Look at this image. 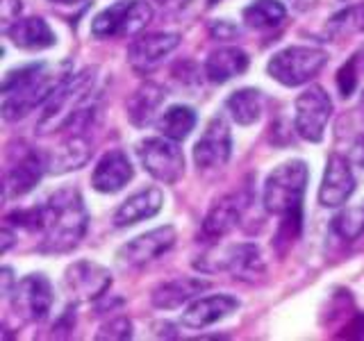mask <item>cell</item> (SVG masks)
Instances as JSON below:
<instances>
[{
    "label": "cell",
    "mask_w": 364,
    "mask_h": 341,
    "mask_svg": "<svg viewBox=\"0 0 364 341\" xmlns=\"http://www.w3.org/2000/svg\"><path fill=\"white\" fill-rule=\"evenodd\" d=\"M98 114L96 68L68 73L53 96L46 100L37 121V134H53L60 130H87Z\"/></svg>",
    "instance_id": "cell-1"
},
{
    "label": "cell",
    "mask_w": 364,
    "mask_h": 341,
    "mask_svg": "<svg viewBox=\"0 0 364 341\" xmlns=\"http://www.w3.org/2000/svg\"><path fill=\"white\" fill-rule=\"evenodd\" d=\"M89 227V212L75 187H62L41 205L39 253L64 255L80 246Z\"/></svg>",
    "instance_id": "cell-2"
},
{
    "label": "cell",
    "mask_w": 364,
    "mask_h": 341,
    "mask_svg": "<svg viewBox=\"0 0 364 341\" xmlns=\"http://www.w3.org/2000/svg\"><path fill=\"white\" fill-rule=\"evenodd\" d=\"M68 75V62L62 64H48V62H37L7 71L3 77V119L5 121H18L26 119L28 114L46 105V100L53 96L57 85Z\"/></svg>",
    "instance_id": "cell-3"
},
{
    "label": "cell",
    "mask_w": 364,
    "mask_h": 341,
    "mask_svg": "<svg viewBox=\"0 0 364 341\" xmlns=\"http://www.w3.org/2000/svg\"><path fill=\"white\" fill-rule=\"evenodd\" d=\"M310 182V168L303 159H289L282 162L269 173L264 189H262V202L264 210L282 221H303V196Z\"/></svg>",
    "instance_id": "cell-4"
},
{
    "label": "cell",
    "mask_w": 364,
    "mask_h": 341,
    "mask_svg": "<svg viewBox=\"0 0 364 341\" xmlns=\"http://www.w3.org/2000/svg\"><path fill=\"white\" fill-rule=\"evenodd\" d=\"M153 21V7L146 0H119L102 9L91 21V34L96 39H125L146 30Z\"/></svg>",
    "instance_id": "cell-5"
},
{
    "label": "cell",
    "mask_w": 364,
    "mask_h": 341,
    "mask_svg": "<svg viewBox=\"0 0 364 341\" xmlns=\"http://www.w3.org/2000/svg\"><path fill=\"white\" fill-rule=\"evenodd\" d=\"M328 62V53L310 45H289L271 57L267 73L282 87H301L321 71Z\"/></svg>",
    "instance_id": "cell-6"
},
{
    "label": "cell",
    "mask_w": 364,
    "mask_h": 341,
    "mask_svg": "<svg viewBox=\"0 0 364 341\" xmlns=\"http://www.w3.org/2000/svg\"><path fill=\"white\" fill-rule=\"evenodd\" d=\"M193 266L203 273L228 271L232 273V278L255 280L264 271V257L255 244H232L208 250L205 255H200V259L193 261Z\"/></svg>",
    "instance_id": "cell-7"
},
{
    "label": "cell",
    "mask_w": 364,
    "mask_h": 341,
    "mask_svg": "<svg viewBox=\"0 0 364 341\" xmlns=\"http://www.w3.org/2000/svg\"><path fill=\"white\" fill-rule=\"evenodd\" d=\"M136 157L144 170L157 182L164 185H176L185 175V155L178 148V141L168 136H148V139L136 144Z\"/></svg>",
    "instance_id": "cell-8"
},
{
    "label": "cell",
    "mask_w": 364,
    "mask_h": 341,
    "mask_svg": "<svg viewBox=\"0 0 364 341\" xmlns=\"http://www.w3.org/2000/svg\"><path fill=\"white\" fill-rule=\"evenodd\" d=\"M294 130L301 139L318 144L326 134V125L333 117V100L328 91L318 85H312L294 102Z\"/></svg>",
    "instance_id": "cell-9"
},
{
    "label": "cell",
    "mask_w": 364,
    "mask_h": 341,
    "mask_svg": "<svg viewBox=\"0 0 364 341\" xmlns=\"http://www.w3.org/2000/svg\"><path fill=\"white\" fill-rule=\"evenodd\" d=\"M14 312L30 323H41L50 314V307L55 301V293L50 287V280L43 273H30L23 280L16 282L14 291L9 293Z\"/></svg>",
    "instance_id": "cell-10"
},
{
    "label": "cell",
    "mask_w": 364,
    "mask_h": 341,
    "mask_svg": "<svg viewBox=\"0 0 364 341\" xmlns=\"http://www.w3.org/2000/svg\"><path fill=\"white\" fill-rule=\"evenodd\" d=\"M173 246H176V227L162 225L125 242L117 250V261L121 269H139L166 255Z\"/></svg>",
    "instance_id": "cell-11"
},
{
    "label": "cell",
    "mask_w": 364,
    "mask_h": 341,
    "mask_svg": "<svg viewBox=\"0 0 364 341\" xmlns=\"http://www.w3.org/2000/svg\"><path fill=\"white\" fill-rule=\"evenodd\" d=\"M64 287L77 303H91L102 298L112 287V273L98 261L77 259L64 271Z\"/></svg>",
    "instance_id": "cell-12"
},
{
    "label": "cell",
    "mask_w": 364,
    "mask_h": 341,
    "mask_svg": "<svg viewBox=\"0 0 364 341\" xmlns=\"http://www.w3.org/2000/svg\"><path fill=\"white\" fill-rule=\"evenodd\" d=\"M232 155V134L225 117H214L205 125L200 139L193 146V164L198 170H216L228 164Z\"/></svg>",
    "instance_id": "cell-13"
},
{
    "label": "cell",
    "mask_w": 364,
    "mask_h": 341,
    "mask_svg": "<svg viewBox=\"0 0 364 341\" xmlns=\"http://www.w3.org/2000/svg\"><path fill=\"white\" fill-rule=\"evenodd\" d=\"M48 170L46 166V155L23 146L21 151L11 153L9 166L5 170V200L26 196L39 185V180Z\"/></svg>",
    "instance_id": "cell-14"
},
{
    "label": "cell",
    "mask_w": 364,
    "mask_h": 341,
    "mask_svg": "<svg viewBox=\"0 0 364 341\" xmlns=\"http://www.w3.org/2000/svg\"><path fill=\"white\" fill-rule=\"evenodd\" d=\"M248 202H250L248 187L230 191V193H225V196H221L219 200H214V205L203 221V234L208 239L225 237L239 221H242Z\"/></svg>",
    "instance_id": "cell-15"
},
{
    "label": "cell",
    "mask_w": 364,
    "mask_h": 341,
    "mask_svg": "<svg viewBox=\"0 0 364 341\" xmlns=\"http://www.w3.org/2000/svg\"><path fill=\"white\" fill-rule=\"evenodd\" d=\"M180 45V34L176 32H153L134 39L128 48V62L136 73H148L162 64Z\"/></svg>",
    "instance_id": "cell-16"
},
{
    "label": "cell",
    "mask_w": 364,
    "mask_h": 341,
    "mask_svg": "<svg viewBox=\"0 0 364 341\" xmlns=\"http://www.w3.org/2000/svg\"><path fill=\"white\" fill-rule=\"evenodd\" d=\"M355 191V175L350 170V159L330 155L326 162L323 180L318 187V202L323 207H341Z\"/></svg>",
    "instance_id": "cell-17"
},
{
    "label": "cell",
    "mask_w": 364,
    "mask_h": 341,
    "mask_svg": "<svg viewBox=\"0 0 364 341\" xmlns=\"http://www.w3.org/2000/svg\"><path fill=\"white\" fill-rule=\"evenodd\" d=\"M134 178V168L130 164V157L119 148L105 153L91 173V187L100 193H117Z\"/></svg>",
    "instance_id": "cell-18"
},
{
    "label": "cell",
    "mask_w": 364,
    "mask_h": 341,
    "mask_svg": "<svg viewBox=\"0 0 364 341\" xmlns=\"http://www.w3.org/2000/svg\"><path fill=\"white\" fill-rule=\"evenodd\" d=\"M237 310H239V301L235 296H228V293L205 296V298L193 301L187 307V312L182 314V325L191 330H205L223 321L225 316L235 314Z\"/></svg>",
    "instance_id": "cell-19"
},
{
    "label": "cell",
    "mask_w": 364,
    "mask_h": 341,
    "mask_svg": "<svg viewBox=\"0 0 364 341\" xmlns=\"http://www.w3.org/2000/svg\"><path fill=\"white\" fill-rule=\"evenodd\" d=\"M91 153V141L85 130H71V134L55 148L50 155H46V166H48V173L62 175L68 173V170L80 168L89 162Z\"/></svg>",
    "instance_id": "cell-20"
},
{
    "label": "cell",
    "mask_w": 364,
    "mask_h": 341,
    "mask_svg": "<svg viewBox=\"0 0 364 341\" xmlns=\"http://www.w3.org/2000/svg\"><path fill=\"white\" fill-rule=\"evenodd\" d=\"M164 205V193L157 187H148L132 193L128 200H123L119 205V210L114 212V225L117 227H128L139 221L153 219V216L162 210Z\"/></svg>",
    "instance_id": "cell-21"
},
{
    "label": "cell",
    "mask_w": 364,
    "mask_h": 341,
    "mask_svg": "<svg viewBox=\"0 0 364 341\" xmlns=\"http://www.w3.org/2000/svg\"><path fill=\"white\" fill-rule=\"evenodd\" d=\"M208 287H210V282L200 278H176V280L157 284L151 293V301L157 310H164V312L178 310V307L187 305L189 301L196 298V296H200Z\"/></svg>",
    "instance_id": "cell-22"
},
{
    "label": "cell",
    "mask_w": 364,
    "mask_h": 341,
    "mask_svg": "<svg viewBox=\"0 0 364 341\" xmlns=\"http://www.w3.org/2000/svg\"><path fill=\"white\" fill-rule=\"evenodd\" d=\"M5 34L21 50H43V48H53L57 43L55 32L50 30L48 23L39 16L18 18Z\"/></svg>",
    "instance_id": "cell-23"
},
{
    "label": "cell",
    "mask_w": 364,
    "mask_h": 341,
    "mask_svg": "<svg viewBox=\"0 0 364 341\" xmlns=\"http://www.w3.org/2000/svg\"><path fill=\"white\" fill-rule=\"evenodd\" d=\"M246 68H248V55L242 48H237V45H225V48L214 50L205 60V75L214 85H223L228 80L244 75Z\"/></svg>",
    "instance_id": "cell-24"
},
{
    "label": "cell",
    "mask_w": 364,
    "mask_h": 341,
    "mask_svg": "<svg viewBox=\"0 0 364 341\" xmlns=\"http://www.w3.org/2000/svg\"><path fill=\"white\" fill-rule=\"evenodd\" d=\"M164 98H166V91L159 85H155V82L141 85L128 98V105H125V109H128L125 114H128L130 123L136 125V128H146L148 123H153L155 114H157L159 105L164 102Z\"/></svg>",
    "instance_id": "cell-25"
},
{
    "label": "cell",
    "mask_w": 364,
    "mask_h": 341,
    "mask_svg": "<svg viewBox=\"0 0 364 341\" xmlns=\"http://www.w3.org/2000/svg\"><path fill=\"white\" fill-rule=\"evenodd\" d=\"M262 109H264V96L259 89H239L225 100V112L237 125H244V128L259 121Z\"/></svg>",
    "instance_id": "cell-26"
},
{
    "label": "cell",
    "mask_w": 364,
    "mask_h": 341,
    "mask_svg": "<svg viewBox=\"0 0 364 341\" xmlns=\"http://www.w3.org/2000/svg\"><path fill=\"white\" fill-rule=\"evenodd\" d=\"M157 130L173 141H182L191 134L193 125H196V112L189 105H171L162 117L155 121Z\"/></svg>",
    "instance_id": "cell-27"
},
{
    "label": "cell",
    "mask_w": 364,
    "mask_h": 341,
    "mask_svg": "<svg viewBox=\"0 0 364 341\" xmlns=\"http://www.w3.org/2000/svg\"><path fill=\"white\" fill-rule=\"evenodd\" d=\"M287 16V9L280 3V0H255L244 7L242 18L248 28L255 30H269V28H278L280 23Z\"/></svg>",
    "instance_id": "cell-28"
},
{
    "label": "cell",
    "mask_w": 364,
    "mask_h": 341,
    "mask_svg": "<svg viewBox=\"0 0 364 341\" xmlns=\"http://www.w3.org/2000/svg\"><path fill=\"white\" fill-rule=\"evenodd\" d=\"M333 230L348 242L358 239L364 232V200L355 207H346L344 212H339L333 219Z\"/></svg>",
    "instance_id": "cell-29"
},
{
    "label": "cell",
    "mask_w": 364,
    "mask_h": 341,
    "mask_svg": "<svg viewBox=\"0 0 364 341\" xmlns=\"http://www.w3.org/2000/svg\"><path fill=\"white\" fill-rule=\"evenodd\" d=\"M362 73H364V48L353 53L350 60L346 64H341V68L337 71V89H339L341 98L353 96V91H355Z\"/></svg>",
    "instance_id": "cell-30"
},
{
    "label": "cell",
    "mask_w": 364,
    "mask_h": 341,
    "mask_svg": "<svg viewBox=\"0 0 364 341\" xmlns=\"http://www.w3.org/2000/svg\"><path fill=\"white\" fill-rule=\"evenodd\" d=\"M98 341H125V339H132V321L128 316H117L107 321L105 325H100V330L96 332Z\"/></svg>",
    "instance_id": "cell-31"
},
{
    "label": "cell",
    "mask_w": 364,
    "mask_h": 341,
    "mask_svg": "<svg viewBox=\"0 0 364 341\" xmlns=\"http://www.w3.org/2000/svg\"><path fill=\"white\" fill-rule=\"evenodd\" d=\"M21 11H23L21 0H0V26H3V32H7L14 26L21 16Z\"/></svg>",
    "instance_id": "cell-32"
},
{
    "label": "cell",
    "mask_w": 364,
    "mask_h": 341,
    "mask_svg": "<svg viewBox=\"0 0 364 341\" xmlns=\"http://www.w3.org/2000/svg\"><path fill=\"white\" fill-rule=\"evenodd\" d=\"M73 328H75V307H66V312L62 314V318L53 325L55 337H66Z\"/></svg>",
    "instance_id": "cell-33"
},
{
    "label": "cell",
    "mask_w": 364,
    "mask_h": 341,
    "mask_svg": "<svg viewBox=\"0 0 364 341\" xmlns=\"http://www.w3.org/2000/svg\"><path fill=\"white\" fill-rule=\"evenodd\" d=\"M210 32L216 39H232L239 34V28L232 26V23H228V21H214L210 26Z\"/></svg>",
    "instance_id": "cell-34"
},
{
    "label": "cell",
    "mask_w": 364,
    "mask_h": 341,
    "mask_svg": "<svg viewBox=\"0 0 364 341\" xmlns=\"http://www.w3.org/2000/svg\"><path fill=\"white\" fill-rule=\"evenodd\" d=\"M348 159L353 164H358L360 168H364V130L355 136V141L350 144Z\"/></svg>",
    "instance_id": "cell-35"
},
{
    "label": "cell",
    "mask_w": 364,
    "mask_h": 341,
    "mask_svg": "<svg viewBox=\"0 0 364 341\" xmlns=\"http://www.w3.org/2000/svg\"><path fill=\"white\" fill-rule=\"evenodd\" d=\"M0 280H3V296H5V298H9V293L14 291V287H16V282H18V280H14V276H11V269H9V266H5L3 271H0Z\"/></svg>",
    "instance_id": "cell-36"
},
{
    "label": "cell",
    "mask_w": 364,
    "mask_h": 341,
    "mask_svg": "<svg viewBox=\"0 0 364 341\" xmlns=\"http://www.w3.org/2000/svg\"><path fill=\"white\" fill-rule=\"evenodd\" d=\"M153 3H157L162 9H182V7H187L191 0H153Z\"/></svg>",
    "instance_id": "cell-37"
},
{
    "label": "cell",
    "mask_w": 364,
    "mask_h": 341,
    "mask_svg": "<svg viewBox=\"0 0 364 341\" xmlns=\"http://www.w3.org/2000/svg\"><path fill=\"white\" fill-rule=\"evenodd\" d=\"M355 21H358V28L364 32V3H362V7L358 9V18H355Z\"/></svg>",
    "instance_id": "cell-38"
},
{
    "label": "cell",
    "mask_w": 364,
    "mask_h": 341,
    "mask_svg": "<svg viewBox=\"0 0 364 341\" xmlns=\"http://www.w3.org/2000/svg\"><path fill=\"white\" fill-rule=\"evenodd\" d=\"M48 3H55V5H77V3H82V0H48Z\"/></svg>",
    "instance_id": "cell-39"
}]
</instances>
